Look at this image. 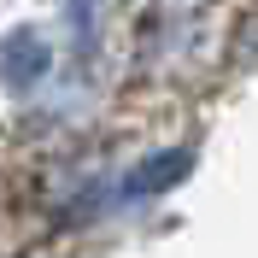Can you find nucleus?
<instances>
[{
    "mask_svg": "<svg viewBox=\"0 0 258 258\" xmlns=\"http://www.w3.org/2000/svg\"><path fill=\"white\" fill-rule=\"evenodd\" d=\"M47 59L53 53H47V41H41L35 30H12L6 41H0V77L12 82V88H30V82L47 71Z\"/></svg>",
    "mask_w": 258,
    "mask_h": 258,
    "instance_id": "f257e3e1",
    "label": "nucleus"
},
{
    "mask_svg": "<svg viewBox=\"0 0 258 258\" xmlns=\"http://www.w3.org/2000/svg\"><path fill=\"white\" fill-rule=\"evenodd\" d=\"M188 170V153H164V159H147L129 182V194H153V188H170V182Z\"/></svg>",
    "mask_w": 258,
    "mask_h": 258,
    "instance_id": "f03ea898",
    "label": "nucleus"
},
{
    "mask_svg": "<svg viewBox=\"0 0 258 258\" xmlns=\"http://www.w3.org/2000/svg\"><path fill=\"white\" fill-rule=\"evenodd\" d=\"M64 18H71V41L88 47V35H94V0H64Z\"/></svg>",
    "mask_w": 258,
    "mask_h": 258,
    "instance_id": "7ed1b4c3",
    "label": "nucleus"
}]
</instances>
